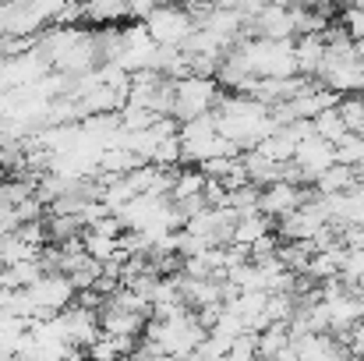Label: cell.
<instances>
[{"label":"cell","instance_id":"cell-4","mask_svg":"<svg viewBox=\"0 0 364 361\" xmlns=\"http://www.w3.org/2000/svg\"><path fill=\"white\" fill-rule=\"evenodd\" d=\"M294 53H297V75H304V78H318V75H322L326 39H322L318 32H315V36H297Z\"/></svg>","mask_w":364,"mask_h":361},{"label":"cell","instance_id":"cell-6","mask_svg":"<svg viewBox=\"0 0 364 361\" xmlns=\"http://www.w3.org/2000/svg\"><path fill=\"white\" fill-rule=\"evenodd\" d=\"M205 174L202 170H184V174H177V184H173V192H170V199L173 202H184V199H198V195H205Z\"/></svg>","mask_w":364,"mask_h":361},{"label":"cell","instance_id":"cell-1","mask_svg":"<svg viewBox=\"0 0 364 361\" xmlns=\"http://www.w3.org/2000/svg\"><path fill=\"white\" fill-rule=\"evenodd\" d=\"M223 100L220 85L205 75H191V78H181L177 82V93H173V117L181 120H195L202 114H213L216 103Z\"/></svg>","mask_w":364,"mask_h":361},{"label":"cell","instance_id":"cell-8","mask_svg":"<svg viewBox=\"0 0 364 361\" xmlns=\"http://www.w3.org/2000/svg\"><path fill=\"white\" fill-rule=\"evenodd\" d=\"M336 110H340L350 135H364V96H343Z\"/></svg>","mask_w":364,"mask_h":361},{"label":"cell","instance_id":"cell-5","mask_svg":"<svg viewBox=\"0 0 364 361\" xmlns=\"http://www.w3.org/2000/svg\"><path fill=\"white\" fill-rule=\"evenodd\" d=\"M265 234H269V220H265L262 213H247V216L237 220V227H234V244L251 248V244H258Z\"/></svg>","mask_w":364,"mask_h":361},{"label":"cell","instance_id":"cell-2","mask_svg":"<svg viewBox=\"0 0 364 361\" xmlns=\"http://www.w3.org/2000/svg\"><path fill=\"white\" fill-rule=\"evenodd\" d=\"M145 28H149V36H152L156 46H184V43L198 32L195 18H191L188 7H181V4L159 7V11L145 21Z\"/></svg>","mask_w":364,"mask_h":361},{"label":"cell","instance_id":"cell-3","mask_svg":"<svg viewBox=\"0 0 364 361\" xmlns=\"http://www.w3.org/2000/svg\"><path fill=\"white\" fill-rule=\"evenodd\" d=\"M294 163H297V170H301V181L304 184H311V181H318L329 167H336V145L333 142H326V138H304L301 145H297V152H294Z\"/></svg>","mask_w":364,"mask_h":361},{"label":"cell","instance_id":"cell-7","mask_svg":"<svg viewBox=\"0 0 364 361\" xmlns=\"http://www.w3.org/2000/svg\"><path fill=\"white\" fill-rule=\"evenodd\" d=\"M311 124H315V135L326 138V142H333V145H340V142L350 135L347 124H343V117H340V110H326V114H318Z\"/></svg>","mask_w":364,"mask_h":361}]
</instances>
